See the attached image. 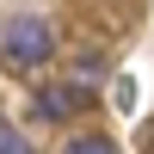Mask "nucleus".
Here are the masks:
<instances>
[{
    "label": "nucleus",
    "instance_id": "obj_1",
    "mask_svg": "<svg viewBox=\"0 0 154 154\" xmlns=\"http://www.w3.org/2000/svg\"><path fill=\"white\" fill-rule=\"evenodd\" d=\"M0 56H6V68H19V74L49 68V56H56V31H49V19L19 12V19L0 31Z\"/></svg>",
    "mask_w": 154,
    "mask_h": 154
},
{
    "label": "nucleus",
    "instance_id": "obj_2",
    "mask_svg": "<svg viewBox=\"0 0 154 154\" xmlns=\"http://www.w3.org/2000/svg\"><path fill=\"white\" fill-rule=\"evenodd\" d=\"M86 105H93V86H68V80H56V86H43V93L31 99V117L56 123V117H80Z\"/></svg>",
    "mask_w": 154,
    "mask_h": 154
},
{
    "label": "nucleus",
    "instance_id": "obj_3",
    "mask_svg": "<svg viewBox=\"0 0 154 154\" xmlns=\"http://www.w3.org/2000/svg\"><path fill=\"white\" fill-rule=\"evenodd\" d=\"M62 154H117V148H111L105 136H74V142L62 148Z\"/></svg>",
    "mask_w": 154,
    "mask_h": 154
},
{
    "label": "nucleus",
    "instance_id": "obj_4",
    "mask_svg": "<svg viewBox=\"0 0 154 154\" xmlns=\"http://www.w3.org/2000/svg\"><path fill=\"white\" fill-rule=\"evenodd\" d=\"M0 154H25V142H19V130H12V123H0Z\"/></svg>",
    "mask_w": 154,
    "mask_h": 154
}]
</instances>
